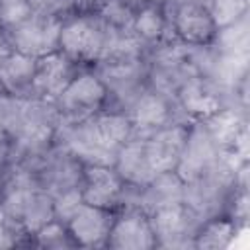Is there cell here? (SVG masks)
Wrapping results in <instances>:
<instances>
[{
	"label": "cell",
	"instance_id": "1",
	"mask_svg": "<svg viewBox=\"0 0 250 250\" xmlns=\"http://www.w3.org/2000/svg\"><path fill=\"white\" fill-rule=\"evenodd\" d=\"M105 39V23L98 14H74L62 18L59 51L78 62H98Z\"/></svg>",
	"mask_w": 250,
	"mask_h": 250
},
{
	"label": "cell",
	"instance_id": "2",
	"mask_svg": "<svg viewBox=\"0 0 250 250\" xmlns=\"http://www.w3.org/2000/svg\"><path fill=\"white\" fill-rule=\"evenodd\" d=\"M107 94L109 90L98 72H76L62 94L55 100V105L57 111L72 125L100 111L107 100Z\"/></svg>",
	"mask_w": 250,
	"mask_h": 250
},
{
	"label": "cell",
	"instance_id": "3",
	"mask_svg": "<svg viewBox=\"0 0 250 250\" xmlns=\"http://www.w3.org/2000/svg\"><path fill=\"white\" fill-rule=\"evenodd\" d=\"M61 25H62L61 16L31 14L27 20L14 25L6 33L14 51L39 59L59 49Z\"/></svg>",
	"mask_w": 250,
	"mask_h": 250
},
{
	"label": "cell",
	"instance_id": "4",
	"mask_svg": "<svg viewBox=\"0 0 250 250\" xmlns=\"http://www.w3.org/2000/svg\"><path fill=\"white\" fill-rule=\"evenodd\" d=\"M150 225L156 236V244L162 248L191 246V236L197 229L195 219L199 217L184 199L160 205L148 213Z\"/></svg>",
	"mask_w": 250,
	"mask_h": 250
},
{
	"label": "cell",
	"instance_id": "5",
	"mask_svg": "<svg viewBox=\"0 0 250 250\" xmlns=\"http://www.w3.org/2000/svg\"><path fill=\"white\" fill-rule=\"evenodd\" d=\"M219 156H221V150L213 145L203 125L197 123L189 127L184 152L176 166V174L184 180V184H193L197 180H203L211 172H215L219 164Z\"/></svg>",
	"mask_w": 250,
	"mask_h": 250
},
{
	"label": "cell",
	"instance_id": "6",
	"mask_svg": "<svg viewBox=\"0 0 250 250\" xmlns=\"http://www.w3.org/2000/svg\"><path fill=\"white\" fill-rule=\"evenodd\" d=\"M150 217L143 207H127L113 217L107 248L113 250H150L156 248Z\"/></svg>",
	"mask_w": 250,
	"mask_h": 250
},
{
	"label": "cell",
	"instance_id": "7",
	"mask_svg": "<svg viewBox=\"0 0 250 250\" xmlns=\"http://www.w3.org/2000/svg\"><path fill=\"white\" fill-rule=\"evenodd\" d=\"M174 33L188 47H209L215 43L219 27L205 2H184L174 6Z\"/></svg>",
	"mask_w": 250,
	"mask_h": 250
},
{
	"label": "cell",
	"instance_id": "8",
	"mask_svg": "<svg viewBox=\"0 0 250 250\" xmlns=\"http://www.w3.org/2000/svg\"><path fill=\"white\" fill-rule=\"evenodd\" d=\"M188 135H189L188 125L168 123L145 137V152H146V162L152 176L176 170L180 156L184 152Z\"/></svg>",
	"mask_w": 250,
	"mask_h": 250
},
{
	"label": "cell",
	"instance_id": "9",
	"mask_svg": "<svg viewBox=\"0 0 250 250\" xmlns=\"http://www.w3.org/2000/svg\"><path fill=\"white\" fill-rule=\"evenodd\" d=\"M125 180L119 176L115 166L111 164H82L80 176V191L82 199L88 205L113 209L123 193H125Z\"/></svg>",
	"mask_w": 250,
	"mask_h": 250
},
{
	"label": "cell",
	"instance_id": "10",
	"mask_svg": "<svg viewBox=\"0 0 250 250\" xmlns=\"http://www.w3.org/2000/svg\"><path fill=\"white\" fill-rule=\"evenodd\" d=\"M199 123L221 154L240 156V160L246 162V119L238 109L223 105L217 113Z\"/></svg>",
	"mask_w": 250,
	"mask_h": 250
},
{
	"label": "cell",
	"instance_id": "11",
	"mask_svg": "<svg viewBox=\"0 0 250 250\" xmlns=\"http://www.w3.org/2000/svg\"><path fill=\"white\" fill-rule=\"evenodd\" d=\"M76 62L66 57L62 51H53L49 55H43L35 62V72L31 80V90L41 98L55 102L66 84L74 78L76 74Z\"/></svg>",
	"mask_w": 250,
	"mask_h": 250
},
{
	"label": "cell",
	"instance_id": "12",
	"mask_svg": "<svg viewBox=\"0 0 250 250\" xmlns=\"http://www.w3.org/2000/svg\"><path fill=\"white\" fill-rule=\"evenodd\" d=\"M113 217H115L113 209H104V207L82 203L78 211L68 219L66 229L72 240L76 242V246L102 248V246H107Z\"/></svg>",
	"mask_w": 250,
	"mask_h": 250
},
{
	"label": "cell",
	"instance_id": "13",
	"mask_svg": "<svg viewBox=\"0 0 250 250\" xmlns=\"http://www.w3.org/2000/svg\"><path fill=\"white\" fill-rule=\"evenodd\" d=\"M127 117L133 127V135L137 133L150 135L152 131L170 123L172 107L164 98V94H160L158 90H145L133 96Z\"/></svg>",
	"mask_w": 250,
	"mask_h": 250
},
{
	"label": "cell",
	"instance_id": "14",
	"mask_svg": "<svg viewBox=\"0 0 250 250\" xmlns=\"http://www.w3.org/2000/svg\"><path fill=\"white\" fill-rule=\"evenodd\" d=\"M176 96L180 107L197 123L205 121L223 107V98L219 96V92L211 84H207L201 76L182 80L176 90Z\"/></svg>",
	"mask_w": 250,
	"mask_h": 250
},
{
	"label": "cell",
	"instance_id": "15",
	"mask_svg": "<svg viewBox=\"0 0 250 250\" xmlns=\"http://www.w3.org/2000/svg\"><path fill=\"white\" fill-rule=\"evenodd\" d=\"M115 170L119 176L125 180L127 186L131 188H145L154 176L148 168L146 162V152H145V137L133 135L127 139L115 152Z\"/></svg>",
	"mask_w": 250,
	"mask_h": 250
},
{
	"label": "cell",
	"instance_id": "16",
	"mask_svg": "<svg viewBox=\"0 0 250 250\" xmlns=\"http://www.w3.org/2000/svg\"><path fill=\"white\" fill-rule=\"evenodd\" d=\"M145 43L131 31V27H109L105 25V39L98 64L137 62L143 57Z\"/></svg>",
	"mask_w": 250,
	"mask_h": 250
},
{
	"label": "cell",
	"instance_id": "17",
	"mask_svg": "<svg viewBox=\"0 0 250 250\" xmlns=\"http://www.w3.org/2000/svg\"><path fill=\"white\" fill-rule=\"evenodd\" d=\"M35 62L37 59L18 51H12L8 57H4L0 61V90L6 96L16 98L18 94L31 88Z\"/></svg>",
	"mask_w": 250,
	"mask_h": 250
},
{
	"label": "cell",
	"instance_id": "18",
	"mask_svg": "<svg viewBox=\"0 0 250 250\" xmlns=\"http://www.w3.org/2000/svg\"><path fill=\"white\" fill-rule=\"evenodd\" d=\"M238 223L229 217V215H215L201 225H197L193 236H191V246L199 250H219L227 248L234 234L238 232Z\"/></svg>",
	"mask_w": 250,
	"mask_h": 250
},
{
	"label": "cell",
	"instance_id": "19",
	"mask_svg": "<svg viewBox=\"0 0 250 250\" xmlns=\"http://www.w3.org/2000/svg\"><path fill=\"white\" fill-rule=\"evenodd\" d=\"M131 31L145 45L160 43L166 35V14H164L162 4L139 2V6L133 8Z\"/></svg>",
	"mask_w": 250,
	"mask_h": 250
},
{
	"label": "cell",
	"instance_id": "20",
	"mask_svg": "<svg viewBox=\"0 0 250 250\" xmlns=\"http://www.w3.org/2000/svg\"><path fill=\"white\" fill-rule=\"evenodd\" d=\"M205 6L219 29L240 21L248 12V0H205Z\"/></svg>",
	"mask_w": 250,
	"mask_h": 250
},
{
	"label": "cell",
	"instance_id": "21",
	"mask_svg": "<svg viewBox=\"0 0 250 250\" xmlns=\"http://www.w3.org/2000/svg\"><path fill=\"white\" fill-rule=\"evenodd\" d=\"M35 236V244L43 246V248H72L76 246V242L72 240L66 223L59 221V219H51L49 223H45L41 229H37L33 232Z\"/></svg>",
	"mask_w": 250,
	"mask_h": 250
},
{
	"label": "cell",
	"instance_id": "22",
	"mask_svg": "<svg viewBox=\"0 0 250 250\" xmlns=\"http://www.w3.org/2000/svg\"><path fill=\"white\" fill-rule=\"evenodd\" d=\"M51 201H53V217L62 221V223H68V219L84 203L80 184L70 186V188H62V189L51 193Z\"/></svg>",
	"mask_w": 250,
	"mask_h": 250
},
{
	"label": "cell",
	"instance_id": "23",
	"mask_svg": "<svg viewBox=\"0 0 250 250\" xmlns=\"http://www.w3.org/2000/svg\"><path fill=\"white\" fill-rule=\"evenodd\" d=\"M31 14V0H0V27L4 31L21 23Z\"/></svg>",
	"mask_w": 250,
	"mask_h": 250
},
{
	"label": "cell",
	"instance_id": "24",
	"mask_svg": "<svg viewBox=\"0 0 250 250\" xmlns=\"http://www.w3.org/2000/svg\"><path fill=\"white\" fill-rule=\"evenodd\" d=\"M109 0H72V8L78 14H98Z\"/></svg>",
	"mask_w": 250,
	"mask_h": 250
},
{
	"label": "cell",
	"instance_id": "25",
	"mask_svg": "<svg viewBox=\"0 0 250 250\" xmlns=\"http://www.w3.org/2000/svg\"><path fill=\"white\" fill-rule=\"evenodd\" d=\"M10 150V131H8V125L0 113V160L8 154Z\"/></svg>",
	"mask_w": 250,
	"mask_h": 250
},
{
	"label": "cell",
	"instance_id": "26",
	"mask_svg": "<svg viewBox=\"0 0 250 250\" xmlns=\"http://www.w3.org/2000/svg\"><path fill=\"white\" fill-rule=\"evenodd\" d=\"M12 51H14V49H12V45H10L8 33H6V31L0 27V61H2L4 57H8Z\"/></svg>",
	"mask_w": 250,
	"mask_h": 250
},
{
	"label": "cell",
	"instance_id": "27",
	"mask_svg": "<svg viewBox=\"0 0 250 250\" xmlns=\"http://www.w3.org/2000/svg\"><path fill=\"white\" fill-rule=\"evenodd\" d=\"M170 2H174V6H176V4H184V2H205V0H170Z\"/></svg>",
	"mask_w": 250,
	"mask_h": 250
},
{
	"label": "cell",
	"instance_id": "28",
	"mask_svg": "<svg viewBox=\"0 0 250 250\" xmlns=\"http://www.w3.org/2000/svg\"><path fill=\"white\" fill-rule=\"evenodd\" d=\"M139 2H154V4H164V0H139Z\"/></svg>",
	"mask_w": 250,
	"mask_h": 250
}]
</instances>
